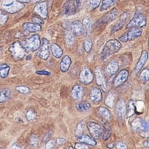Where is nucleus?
<instances>
[{"label": "nucleus", "mask_w": 149, "mask_h": 149, "mask_svg": "<svg viewBox=\"0 0 149 149\" xmlns=\"http://www.w3.org/2000/svg\"><path fill=\"white\" fill-rule=\"evenodd\" d=\"M82 5V0H67L61 9V13L64 15H72L80 10Z\"/></svg>", "instance_id": "1"}, {"label": "nucleus", "mask_w": 149, "mask_h": 149, "mask_svg": "<svg viewBox=\"0 0 149 149\" xmlns=\"http://www.w3.org/2000/svg\"><path fill=\"white\" fill-rule=\"evenodd\" d=\"M122 47L120 41L116 39H111L107 42L102 49L101 56L102 58H105L110 55L118 52Z\"/></svg>", "instance_id": "2"}, {"label": "nucleus", "mask_w": 149, "mask_h": 149, "mask_svg": "<svg viewBox=\"0 0 149 149\" xmlns=\"http://www.w3.org/2000/svg\"><path fill=\"white\" fill-rule=\"evenodd\" d=\"M22 44L26 52L36 51L41 45L40 36L38 34L33 35L24 40Z\"/></svg>", "instance_id": "3"}, {"label": "nucleus", "mask_w": 149, "mask_h": 149, "mask_svg": "<svg viewBox=\"0 0 149 149\" xmlns=\"http://www.w3.org/2000/svg\"><path fill=\"white\" fill-rule=\"evenodd\" d=\"M8 50L12 57L16 60L22 59L27 52L19 41H15L12 43L8 48Z\"/></svg>", "instance_id": "4"}, {"label": "nucleus", "mask_w": 149, "mask_h": 149, "mask_svg": "<svg viewBox=\"0 0 149 149\" xmlns=\"http://www.w3.org/2000/svg\"><path fill=\"white\" fill-rule=\"evenodd\" d=\"M2 6L6 12L10 14L16 13L24 8V4L17 0H4Z\"/></svg>", "instance_id": "5"}, {"label": "nucleus", "mask_w": 149, "mask_h": 149, "mask_svg": "<svg viewBox=\"0 0 149 149\" xmlns=\"http://www.w3.org/2000/svg\"><path fill=\"white\" fill-rule=\"evenodd\" d=\"M63 26L65 29L68 31H71L77 36H81L85 32V29L83 24L79 20H76L71 23H64Z\"/></svg>", "instance_id": "6"}, {"label": "nucleus", "mask_w": 149, "mask_h": 149, "mask_svg": "<svg viewBox=\"0 0 149 149\" xmlns=\"http://www.w3.org/2000/svg\"><path fill=\"white\" fill-rule=\"evenodd\" d=\"M86 126L91 137L95 140L100 139L103 135L104 129L99 123L94 122H88Z\"/></svg>", "instance_id": "7"}, {"label": "nucleus", "mask_w": 149, "mask_h": 149, "mask_svg": "<svg viewBox=\"0 0 149 149\" xmlns=\"http://www.w3.org/2000/svg\"><path fill=\"white\" fill-rule=\"evenodd\" d=\"M147 24V19L143 14L141 13H136L132 20L126 26L127 29L134 28H143Z\"/></svg>", "instance_id": "8"}, {"label": "nucleus", "mask_w": 149, "mask_h": 149, "mask_svg": "<svg viewBox=\"0 0 149 149\" xmlns=\"http://www.w3.org/2000/svg\"><path fill=\"white\" fill-rule=\"evenodd\" d=\"M119 11L116 8H113L111 10L107 12L100 19L95 23V27L99 26L101 24H105L111 22L115 20L118 16Z\"/></svg>", "instance_id": "9"}, {"label": "nucleus", "mask_w": 149, "mask_h": 149, "mask_svg": "<svg viewBox=\"0 0 149 149\" xmlns=\"http://www.w3.org/2000/svg\"><path fill=\"white\" fill-rule=\"evenodd\" d=\"M142 30L141 28H132L119 37V39L122 42H126L137 38L142 35Z\"/></svg>", "instance_id": "10"}, {"label": "nucleus", "mask_w": 149, "mask_h": 149, "mask_svg": "<svg viewBox=\"0 0 149 149\" xmlns=\"http://www.w3.org/2000/svg\"><path fill=\"white\" fill-rule=\"evenodd\" d=\"M130 17V12L129 11H126L121 15L119 21L114 25L111 29V34H113L116 31L120 29L123 27L125 23L127 22Z\"/></svg>", "instance_id": "11"}, {"label": "nucleus", "mask_w": 149, "mask_h": 149, "mask_svg": "<svg viewBox=\"0 0 149 149\" xmlns=\"http://www.w3.org/2000/svg\"><path fill=\"white\" fill-rule=\"evenodd\" d=\"M34 11L41 18L43 19H46L48 15V2L45 1L37 4L34 8Z\"/></svg>", "instance_id": "12"}, {"label": "nucleus", "mask_w": 149, "mask_h": 149, "mask_svg": "<svg viewBox=\"0 0 149 149\" xmlns=\"http://www.w3.org/2000/svg\"><path fill=\"white\" fill-rule=\"evenodd\" d=\"M42 41L43 43L42 48L38 52L37 55L42 59L43 60H47L49 56V42L45 38H43Z\"/></svg>", "instance_id": "13"}, {"label": "nucleus", "mask_w": 149, "mask_h": 149, "mask_svg": "<svg viewBox=\"0 0 149 149\" xmlns=\"http://www.w3.org/2000/svg\"><path fill=\"white\" fill-rule=\"evenodd\" d=\"M131 127L134 129L142 131H146L148 129V123L141 118H136L131 123Z\"/></svg>", "instance_id": "14"}, {"label": "nucleus", "mask_w": 149, "mask_h": 149, "mask_svg": "<svg viewBox=\"0 0 149 149\" xmlns=\"http://www.w3.org/2000/svg\"><path fill=\"white\" fill-rule=\"evenodd\" d=\"M93 76L91 72L87 68H84L81 72L79 80L81 82L85 84H89L92 82Z\"/></svg>", "instance_id": "15"}, {"label": "nucleus", "mask_w": 149, "mask_h": 149, "mask_svg": "<svg viewBox=\"0 0 149 149\" xmlns=\"http://www.w3.org/2000/svg\"><path fill=\"white\" fill-rule=\"evenodd\" d=\"M95 79H96V83L98 86L101 87L104 91L107 90V86L106 80L104 75L102 74L101 70L100 68H96L95 71Z\"/></svg>", "instance_id": "16"}, {"label": "nucleus", "mask_w": 149, "mask_h": 149, "mask_svg": "<svg viewBox=\"0 0 149 149\" xmlns=\"http://www.w3.org/2000/svg\"><path fill=\"white\" fill-rule=\"evenodd\" d=\"M127 112L126 104L123 100H121L117 102L116 105V113L119 118L123 119L124 118Z\"/></svg>", "instance_id": "17"}, {"label": "nucleus", "mask_w": 149, "mask_h": 149, "mask_svg": "<svg viewBox=\"0 0 149 149\" xmlns=\"http://www.w3.org/2000/svg\"><path fill=\"white\" fill-rule=\"evenodd\" d=\"M129 76V72L126 70L121 71L117 75L114 80V85L118 86L123 84L127 80Z\"/></svg>", "instance_id": "18"}, {"label": "nucleus", "mask_w": 149, "mask_h": 149, "mask_svg": "<svg viewBox=\"0 0 149 149\" xmlns=\"http://www.w3.org/2000/svg\"><path fill=\"white\" fill-rule=\"evenodd\" d=\"M77 140L81 143H85L90 146H95L97 144V143L95 139L87 135L81 134L78 136Z\"/></svg>", "instance_id": "19"}, {"label": "nucleus", "mask_w": 149, "mask_h": 149, "mask_svg": "<svg viewBox=\"0 0 149 149\" xmlns=\"http://www.w3.org/2000/svg\"><path fill=\"white\" fill-rule=\"evenodd\" d=\"M22 27L24 30L29 32H37L42 29L41 25L33 23H25L23 24Z\"/></svg>", "instance_id": "20"}, {"label": "nucleus", "mask_w": 149, "mask_h": 149, "mask_svg": "<svg viewBox=\"0 0 149 149\" xmlns=\"http://www.w3.org/2000/svg\"><path fill=\"white\" fill-rule=\"evenodd\" d=\"M11 91L7 88L0 89V103H5L10 99Z\"/></svg>", "instance_id": "21"}, {"label": "nucleus", "mask_w": 149, "mask_h": 149, "mask_svg": "<svg viewBox=\"0 0 149 149\" xmlns=\"http://www.w3.org/2000/svg\"><path fill=\"white\" fill-rule=\"evenodd\" d=\"M90 98L94 102H99L102 100V93L100 89L97 88H93L90 92Z\"/></svg>", "instance_id": "22"}, {"label": "nucleus", "mask_w": 149, "mask_h": 149, "mask_svg": "<svg viewBox=\"0 0 149 149\" xmlns=\"http://www.w3.org/2000/svg\"><path fill=\"white\" fill-rule=\"evenodd\" d=\"M84 94V89L81 86L75 85L71 91V95L73 99L79 100L82 98Z\"/></svg>", "instance_id": "23"}, {"label": "nucleus", "mask_w": 149, "mask_h": 149, "mask_svg": "<svg viewBox=\"0 0 149 149\" xmlns=\"http://www.w3.org/2000/svg\"><path fill=\"white\" fill-rule=\"evenodd\" d=\"M148 58V52L146 51H143L136 66V71L139 72L141 70L145 65V63L147 62Z\"/></svg>", "instance_id": "24"}, {"label": "nucleus", "mask_w": 149, "mask_h": 149, "mask_svg": "<svg viewBox=\"0 0 149 149\" xmlns=\"http://www.w3.org/2000/svg\"><path fill=\"white\" fill-rule=\"evenodd\" d=\"M98 113L102 118L105 122H109L112 119V115L109 110L104 107H101L99 109Z\"/></svg>", "instance_id": "25"}, {"label": "nucleus", "mask_w": 149, "mask_h": 149, "mask_svg": "<svg viewBox=\"0 0 149 149\" xmlns=\"http://www.w3.org/2000/svg\"><path fill=\"white\" fill-rule=\"evenodd\" d=\"M71 64V60L68 56L63 58L60 63V69L63 72H65L69 70Z\"/></svg>", "instance_id": "26"}, {"label": "nucleus", "mask_w": 149, "mask_h": 149, "mask_svg": "<svg viewBox=\"0 0 149 149\" xmlns=\"http://www.w3.org/2000/svg\"><path fill=\"white\" fill-rule=\"evenodd\" d=\"M10 68L8 65L6 63L0 64V78L5 79L8 76Z\"/></svg>", "instance_id": "27"}, {"label": "nucleus", "mask_w": 149, "mask_h": 149, "mask_svg": "<svg viewBox=\"0 0 149 149\" xmlns=\"http://www.w3.org/2000/svg\"><path fill=\"white\" fill-rule=\"evenodd\" d=\"M119 66L118 63L116 62H111L109 64L107 68V71L110 75L115 74L119 70Z\"/></svg>", "instance_id": "28"}, {"label": "nucleus", "mask_w": 149, "mask_h": 149, "mask_svg": "<svg viewBox=\"0 0 149 149\" xmlns=\"http://www.w3.org/2000/svg\"><path fill=\"white\" fill-rule=\"evenodd\" d=\"M52 52L53 56L56 58H60L63 54V50L56 43H53L52 45Z\"/></svg>", "instance_id": "29"}, {"label": "nucleus", "mask_w": 149, "mask_h": 149, "mask_svg": "<svg viewBox=\"0 0 149 149\" xmlns=\"http://www.w3.org/2000/svg\"><path fill=\"white\" fill-rule=\"evenodd\" d=\"M116 0H102L100 11H103L108 9L114 4Z\"/></svg>", "instance_id": "30"}, {"label": "nucleus", "mask_w": 149, "mask_h": 149, "mask_svg": "<svg viewBox=\"0 0 149 149\" xmlns=\"http://www.w3.org/2000/svg\"><path fill=\"white\" fill-rule=\"evenodd\" d=\"M136 107L134 102L133 101L130 100L128 104L127 108V115L128 117L132 116L135 113Z\"/></svg>", "instance_id": "31"}, {"label": "nucleus", "mask_w": 149, "mask_h": 149, "mask_svg": "<svg viewBox=\"0 0 149 149\" xmlns=\"http://www.w3.org/2000/svg\"><path fill=\"white\" fill-rule=\"evenodd\" d=\"M76 109L79 112H86L90 109L91 105L87 102H81L78 103L76 106Z\"/></svg>", "instance_id": "32"}, {"label": "nucleus", "mask_w": 149, "mask_h": 149, "mask_svg": "<svg viewBox=\"0 0 149 149\" xmlns=\"http://www.w3.org/2000/svg\"><path fill=\"white\" fill-rule=\"evenodd\" d=\"M104 125V133H103V135H102L103 136L102 138H103V140L106 141V140H108L111 136V130L110 127L107 124V122H105Z\"/></svg>", "instance_id": "33"}, {"label": "nucleus", "mask_w": 149, "mask_h": 149, "mask_svg": "<svg viewBox=\"0 0 149 149\" xmlns=\"http://www.w3.org/2000/svg\"><path fill=\"white\" fill-rule=\"evenodd\" d=\"M36 117V112L32 109H29L25 113V117L28 121L31 122L35 120Z\"/></svg>", "instance_id": "34"}, {"label": "nucleus", "mask_w": 149, "mask_h": 149, "mask_svg": "<svg viewBox=\"0 0 149 149\" xmlns=\"http://www.w3.org/2000/svg\"><path fill=\"white\" fill-rule=\"evenodd\" d=\"M17 92L23 95H27L30 92V88L28 87L24 86H17L15 88Z\"/></svg>", "instance_id": "35"}, {"label": "nucleus", "mask_w": 149, "mask_h": 149, "mask_svg": "<svg viewBox=\"0 0 149 149\" xmlns=\"http://www.w3.org/2000/svg\"><path fill=\"white\" fill-rule=\"evenodd\" d=\"M140 79L141 80L145 82L148 81L149 80V69L145 68L142 71L140 75Z\"/></svg>", "instance_id": "36"}, {"label": "nucleus", "mask_w": 149, "mask_h": 149, "mask_svg": "<svg viewBox=\"0 0 149 149\" xmlns=\"http://www.w3.org/2000/svg\"><path fill=\"white\" fill-rule=\"evenodd\" d=\"M114 101V97L111 93L109 94L105 100V105L110 108L113 107V106Z\"/></svg>", "instance_id": "37"}, {"label": "nucleus", "mask_w": 149, "mask_h": 149, "mask_svg": "<svg viewBox=\"0 0 149 149\" xmlns=\"http://www.w3.org/2000/svg\"><path fill=\"white\" fill-rule=\"evenodd\" d=\"M66 42L67 45L70 46L73 44L74 41V37L73 33L70 31H68L66 35Z\"/></svg>", "instance_id": "38"}, {"label": "nucleus", "mask_w": 149, "mask_h": 149, "mask_svg": "<svg viewBox=\"0 0 149 149\" xmlns=\"http://www.w3.org/2000/svg\"><path fill=\"white\" fill-rule=\"evenodd\" d=\"M39 140L37 136L35 135H33L31 136L29 139L30 146L32 148H34L36 147L38 145Z\"/></svg>", "instance_id": "39"}, {"label": "nucleus", "mask_w": 149, "mask_h": 149, "mask_svg": "<svg viewBox=\"0 0 149 149\" xmlns=\"http://www.w3.org/2000/svg\"><path fill=\"white\" fill-rule=\"evenodd\" d=\"M82 23L85 29H86L87 31L88 32L91 26V20L89 17H85L82 21Z\"/></svg>", "instance_id": "40"}, {"label": "nucleus", "mask_w": 149, "mask_h": 149, "mask_svg": "<svg viewBox=\"0 0 149 149\" xmlns=\"http://www.w3.org/2000/svg\"><path fill=\"white\" fill-rule=\"evenodd\" d=\"M8 18V15L6 12L0 10V24L6 23Z\"/></svg>", "instance_id": "41"}, {"label": "nucleus", "mask_w": 149, "mask_h": 149, "mask_svg": "<svg viewBox=\"0 0 149 149\" xmlns=\"http://www.w3.org/2000/svg\"><path fill=\"white\" fill-rule=\"evenodd\" d=\"M102 0H89V5L90 8L93 10L99 7Z\"/></svg>", "instance_id": "42"}, {"label": "nucleus", "mask_w": 149, "mask_h": 149, "mask_svg": "<svg viewBox=\"0 0 149 149\" xmlns=\"http://www.w3.org/2000/svg\"><path fill=\"white\" fill-rule=\"evenodd\" d=\"M84 130V124L83 122H81L77 125L76 129V133L78 136L82 134Z\"/></svg>", "instance_id": "43"}, {"label": "nucleus", "mask_w": 149, "mask_h": 149, "mask_svg": "<svg viewBox=\"0 0 149 149\" xmlns=\"http://www.w3.org/2000/svg\"><path fill=\"white\" fill-rule=\"evenodd\" d=\"M92 46H93V44H92V42L90 40H86L84 42V48H85V51L86 52H88L91 51Z\"/></svg>", "instance_id": "44"}, {"label": "nucleus", "mask_w": 149, "mask_h": 149, "mask_svg": "<svg viewBox=\"0 0 149 149\" xmlns=\"http://www.w3.org/2000/svg\"><path fill=\"white\" fill-rule=\"evenodd\" d=\"M56 143L55 141L53 140H50L48 141L45 144V149H52L55 147Z\"/></svg>", "instance_id": "45"}, {"label": "nucleus", "mask_w": 149, "mask_h": 149, "mask_svg": "<svg viewBox=\"0 0 149 149\" xmlns=\"http://www.w3.org/2000/svg\"><path fill=\"white\" fill-rule=\"evenodd\" d=\"M75 149H90L89 147L85 143H76L74 145Z\"/></svg>", "instance_id": "46"}, {"label": "nucleus", "mask_w": 149, "mask_h": 149, "mask_svg": "<svg viewBox=\"0 0 149 149\" xmlns=\"http://www.w3.org/2000/svg\"><path fill=\"white\" fill-rule=\"evenodd\" d=\"M32 21L33 23L36 24H44V22L40 17H32Z\"/></svg>", "instance_id": "47"}, {"label": "nucleus", "mask_w": 149, "mask_h": 149, "mask_svg": "<svg viewBox=\"0 0 149 149\" xmlns=\"http://www.w3.org/2000/svg\"><path fill=\"white\" fill-rule=\"evenodd\" d=\"M116 148L117 149H128L127 145L123 142H118L116 144Z\"/></svg>", "instance_id": "48"}, {"label": "nucleus", "mask_w": 149, "mask_h": 149, "mask_svg": "<svg viewBox=\"0 0 149 149\" xmlns=\"http://www.w3.org/2000/svg\"><path fill=\"white\" fill-rule=\"evenodd\" d=\"M36 73L39 75H49L51 74L50 72L45 70L37 71Z\"/></svg>", "instance_id": "49"}, {"label": "nucleus", "mask_w": 149, "mask_h": 149, "mask_svg": "<svg viewBox=\"0 0 149 149\" xmlns=\"http://www.w3.org/2000/svg\"><path fill=\"white\" fill-rule=\"evenodd\" d=\"M10 149H24L23 147L17 143H15L11 146Z\"/></svg>", "instance_id": "50"}, {"label": "nucleus", "mask_w": 149, "mask_h": 149, "mask_svg": "<svg viewBox=\"0 0 149 149\" xmlns=\"http://www.w3.org/2000/svg\"><path fill=\"white\" fill-rule=\"evenodd\" d=\"M66 142V140L63 138H58L57 140L56 143L58 145L64 144Z\"/></svg>", "instance_id": "51"}, {"label": "nucleus", "mask_w": 149, "mask_h": 149, "mask_svg": "<svg viewBox=\"0 0 149 149\" xmlns=\"http://www.w3.org/2000/svg\"><path fill=\"white\" fill-rule=\"evenodd\" d=\"M52 134V132L51 131L48 132L46 134V135L45 136L44 138V141H46L48 140L49 138L51 136V135Z\"/></svg>", "instance_id": "52"}, {"label": "nucleus", "mask_w": 149, "mask_h": 149, "mask_svg": "<svg viewBox=\"0 0 149 149\" xmlns=\"http://www.w3.org/2000/svg\"><path fill=\"white\" fill-rule=\"evenodd\" d=\"M115 146V144L113 143H110L107 145V148L109 149H113Z\"/></svg>", "instance_id": "53"}, {"label": "nucleus", "mask_w": 149, "mask_h": 149, "mask_svg": "<svg viewBox=\"0 0 149 149\" xmlns=\"http://www.w3.org/2000/svg\"><path fill=\"white\" fill-rule=\"evenodd\" d=\"M143 145L146 148H149V140L145 141L143 142Z\"/></svg>", "instance_id": "54"}, {"label": "nucleus", "mask_w": 149, "mask_h": 149, "mask_svg": "<svg viewBox=\"0 0 149 149\" xmlns=\"http://www.w3.org/2000/svg\"><path fill=\"white\" fill-rule=\"evenodd\" d=\"M22 3H29L30 2V0H17Z\"/></svg>", "instance_id": "55"}, {"label": "nucleus", "mask_w": 149, "mask_h": 149, "mask_svg": "<svg viewBox=\"0 0 149 149\" xmlns=\"http://www.w3.org/2000/svg\"><path fill=\"white\" fill-rule=\"evenodd\" d=\"M31 58H32V56H31V54H30V55H28V56L26 57V60H27V61H30V60L31 59Z\"/></svg>", "instance_id": "56"}, {"label": "nucleus", "mask_w": 149, "mask_h": 149, "mask_svg": "<svg viewBox=\"0 0 149 149\" xmlns=\"http://www.w3.org/2000/svg\"><path fill=\"white\" fill-rule=\"evenodd\" d=\"M69 149H75L74 148H73V147H71H71H70V148H69Z\"/></svg>", "instance_id": "57"}, {"label": "nucleus", "mask_w": 149, "mask_h": 149, "mask_svg": "<svg viewBox=\"0 0 149 149\" xmlns=\"http://www.w3.org/2000/svg\"><path fill=\"white\" fill-rule=\"evenodd\" d=\"M34 1H39L41 0H34Z\"/></svg>", "instance_id": "58"}, {"label": "nucleus", "mask_w": 149, "mask_h": 149, "mask_svg": "<svg viewBox=\"0 0 149 149\" xmlns=\"http://www.w3.org/2000/svg\"><path fill=\"white\" fill-rule=\"evenodd\" d=\"M148 129H149V123H148Z\"/></svg>", "instance_id": "59"}, {"label": "nucleus", "mask_w": 149, "mask_h": 149, "mask_svg": "<svg viewBox=\"0 0 149 149\" xmlns=\"http://www.w3.org/2000/svg\"><path fill=\"white\" fill-rule=\"evenodd\" d=\"M1 47H0V52H1Z\"/></svg>", "instance_id": "60"}, {"label": "nucleus", "mask_w": 149, "mask_h": 149, "mask_svg": "<svg viewBox=\"0 0 149 149\" xmlns=\"http://www.w3.org/2000/svg\"></svg>", "instance_id": "61"}, {"label": "nucleus", "mask_w": 149, "mask_h": 149, "mask_svg": "<svg viewBox=\"0 0 149 149\" xmlns=\"http://www.w3.org/2000/svg\"><path fill=\"white\" fill-rule=\"evenodd\" d=\"M0 149H2L1 148V147H0Z\"/></svg>", "instance_id": "62"}, {"label": "nucleus", "mask_w": 149, "mask_h": 149, "mask_svg": "<svg viewBox=\"0 0 149 149\" xmlns=\"http://www.w3.org/2000/svg\"><path fill=\"white\" fill-rule=\"evenodd\" d=\"M66 149L65 148V149Z\"/></svg>", "instance_id": "63"}]
</instances>
